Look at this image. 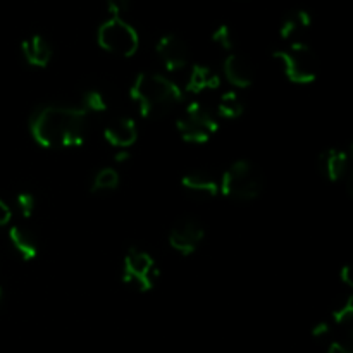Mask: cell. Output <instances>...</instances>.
<instances>
[{
  "label": "cell",
  "instance_id": "1",
  "mask_svg": "<svg viewBox=\"0 0 353 353\" xmlns=\"http://www.w3.org/2000/svg\"><path fill=\"white\" fill-rule=\"evenodd\" d=\"M86 116L85 110L76 107H41L30 121L31 137L45 148L78 147L85 141Z\"/></svg>",
  "mask_w": 353,
  "mask_h": 353
},
{
  "label": "cell",
  "instance_id": "2",
  "mask_svg": "<svg viewBox=\"0 0 353 353\" xmlns=\"http://www.w3.org/2000/svg\"><path fill=\"white\" fill-rule=\"evenodd\" d=\"M131 99L143 117H161L181 102L183 92L159 72H140L131 85Z\"/></svg>",
  "mask_w": 353,
  "mask_h": 353
},
{
  "label": "cell",
  "instance_id": "3",
  "mask_svg": "<svg viewBox=\"0 0 353 353\" xmlns=\"http://www.w3.org/2000/svg\"><path fill=\"white\" fill-rule=\"evenodd\" d=\"M221 193L233 200L257 199L264 190V174L250 161H236L224 171L219 181Z\"/></svg>",
  "mask_w": 353,
  "mask_h": 353
},
{
  "label": "cell",
  "instance_id": "4",
  "mask_svg": "<svg viewBox=\"0 0 353 353\" xmlns=\"http://www.w3.org/2000/svg\"><path fill=\"white\" fill-rule=\"evenodd\" d=\"M274 57L281 62L286 78L296 85H307L317 78L319 61L312 48L303 41H293L283 50L274 52Z\"/></svg>",
  "mask_w": 353,
  "mask_h": 353
},
{
  "label": "cell",
  "instance_id": "5",
  "mask_svg": "<svg viewBox=\"0 0 353 353\" xmlns=\"http://www.w3.org/2000/svg\"><path fill=\"white\" fill-rule=\"evenodd\" d=\"M97 41L103 50L117 57H131L140 47L138 31L123 17H110L100 24Z\"/></svg>",
  "mask_w": 353,
  "mask_h": 353
},
{
  "label": "cell",
  "instance_id": "6",
  "mask_svg": "<svg viewBox=\"0 0 353 353\" xmlns=\"http://www.w3.org/2000/svg\"><path fill=\"white\" fill-rule=\"evenodd\" d=\"M176 128L185 141L205 143L217 133L219 124H217L214 114L205 109V105H202L200 102H192L179 116Z\"/></svg>",
  "mask_w": 353,
  "mask_h": 353
},
{
  "label": "cell",
  "instance_id": "7",
  "mask_svg": "<svg viewBox=\"0 0 353 353\" xmlns=\"http://www.w3.org/2000/svg\"><path fill=\"white\" fill-rule=\"evenodd\" d=\"M123 279L126 285L148 292L159 279V269L148 252L133 247L126 252L123 261Z\"/></svg>",
  "mask_w": 353,
  "mask_h": 353
},
{
  "label": "cell",
  "instance_id": "8",
  "mask_svg": "<svg viewBox=\"0 0 353 353\" xmlns=\"http://www.w3.org/2000/svg\"><path fill=\"white\" fill-rule=\"evenodd\" d=\"M203 226L193 217H183L172 224L169 231V245L181 255H192L203 241Z\"/></svg>",
  "mask_w": 353,
  "mask_h": 353
},
{
  "label": "cell",
  "instance_id": "9",
  "mask_svg": "<svg viewBox=\"0 0 353 353\" xmlns=\"http://www.w3.org/2000/svg\"><path fill=\"white\" fill-rule=\"evenodd\" d=\"M155 52H157L161 64L168 71H181L190 62L188 45L185 43V40H181V38L172 33L159 38L157 45H155Z\"/></svg>",
  "mask_w": 353,
  "mask_h": 353
},
{
  "label": "cell",
  "instance_id": "10",
  "mask_svg": "<svg viewBox=\"0 0 353 353\" xmlns=\"http://www.w3.org/2000/svg\"><path fill=\"white\" fill-rule=\"evenodd\" d=\"M224 78L236 88H248L254 83V65L240 54H230L223 64Z\"/></svg>",
  "mask_w": 353,
  "mask_h": 353
},
{
  "label": "cell",
  "instance_id": "11",
  "mask_svg": "<svg viewBox=\"0 0 353 353\" xmlns=\"http://www.w3.org/2000/svg\"><path fill=\"white\" fill-rule=\"evenodd\" d=\"M103 137L117 150H128L138 138L137 123L131 117H119L105 128Z\"/></svg>",
  "mask_w": 353,
  "mask_h": 353
},
{
  "label": "cell",
  "instance_id": "12",
  "mask_svg": "<svg viewBox=\"0 0 353 353\" xmlns=\"http://www.w3.org/2000/svg\"><path fill=\"white\" fill-rule=\"evenodd\" d=\"M181 186L193 196L200 199H214L221 193V186L214 176L205 171H192L183 176Z\"/></svg>",
  "mask_w": 353,
  "mask_h": 353
},
{
  "label": "cell",
  "instance_id": "13",
  "mask_svg": "<svg viewBox=\"0 0 353 353\" xmlns=\"http://www.w3.org/2000/svg\"><path fill=\"white\" fill-rule=\"evenodd\" d=\"M348 159L347 152L340 148H327L319 155V171L327 181H340L345 178L348 171Z\"/></svg>",
  "mask_w": 353,
  "mask_h": 353
},
{
  "label": "cell",
  "instance_id": "14",
  "mask_svg": "<svg viewBox=\"0 0 353 353\" xmlns=\"http://www.w3.org/2000/svg\"><path fill=\"white\" fill-rule=\"evenodd\" d=\"M24 61L33 68H47L52 61V47L41 34H33L21 43Z\"/></svg>",
  "mask_w": 353,
  "mask_h": 353
},
{
  "label": "cell",
  "instance_id": "15",
  "mask_svg": "<svg viewBox=\"0 0 353 353\" xmlns=\"http://www.w3.org/2000/svg\"><path fill=\"white\" fill-rule=\"evenodd\" d=\"M310 26H312V16L305 9L292 10V12L283 17L281 26H279V37L283 40L300 41L296 38L302 37L305 31H309Z\"/></svg>",
  "mask_w": 353,
  "mask_h": 353
},
{
  "label": "cell",
  "instance_id": "16",
  "mask_svg": "<svg viewBox=\"0 0 353 353\" xmlns=\"http://www.w3.org/2000/svg\"><path fill=\"white\" fill-rule=\"evenodd\" d=\"M221 85V76L217 74V71H214L209 65H193L192 71H190L188 83H186V90L195 95L202 92H209V90L219 88Z\"/></svg>",
  "mask_w": 353,
  "mask_h": 353
},
{
  "label": "cell",
  "instance_id": "17",
  "mask_svg": "<svg viewBox=\"0 0 353 353\" xmlns=\"http://www.w3.org/2000/svg\"><path fill=\"white\" fill-rule=\"evenodd\" d=\"M9 240L23 261H33L38 255L37 238L23 226H12L9 231Z\"/></svg>",
  "mask_w": 353,
  "mask_h": 353
},
{
  "label": "cell",
  "instance_id": "18",
  "mask_svg": "<svg viewBox=\"0 0 353 353\" xmlns=\"http://www.w3.org/2000/svg\"><path fill=\"white\" fill-rule=\"evenodd\" d=\"M245 112V102L236 92H228L217 102V114L223 119H238Z\"/></svg>",
  "mask_w": 353,
  "mask_h": 353
},
{
  "label": "cell",
  "instance_id": "19",
  "mask_svg": "<svg viewBox=\"0 0 353 353\" xmlns=\"http://www.w3.org/2000/svg\"><path fill=\"white\" fill-rule=\"evenodd\" d=\"M119 172L114 168H102L93 178L92 192L100 193V192H112L119 186Z\"/></svg>",
  "mask_w": 353,
  "mask_h": 353
},
{
  "label": "cell",
  "instance_id": "20",
  "mask_svg": "<svg viewBox=\"0 0 353 353\" xmlns=\"http://www.w3.org/2000/svg\"><path fill=\"white\" fill-rule=\"evenodd\" d=\"M331 317L336 324H350L353 321V293H347L336 300L331 310Z\"/></svg>",
  "mask_w": 353,
  "mask_h": 353
},
{
  "label": "cell",
  "instance_id": "21",
  "mask_svg": "<svg viewBox=\"0 0 353 353\" xmlns=\"http://www.w3.org/2000/svg\"><path fill=\"white\" fill-rule=\"evenodd\" d=\"M81 105H83V110H85L86 114L88 112H105L107 107H109V102H107L105 95H103L102 92H99V90H90V92H86L85 95H83Z\"/></svg>",
  "mask_w": 353,
  "mask_h": 353
},
{
  "label": "cell",
  "instance_id": "22",
  "mask_svg": "<svg viewBox=\"0 0 353 353\" xmlns=\"http://www.w3.org/2000/svg\"><path fill=\"white\" fill-rule=\"evenodd\" d=\"M212 41L221 47L223 50H233L234 47V34L228 24H219L212 33Z\"/></svg>",
  "mask_w": 353,
  "mask_h": 353
},
{
  "label": "cell",
  "instance_id": "23",
  "mask_svg": "<svg viewBox=\"0 0 353 353\" xmlns=\"http://www.w3.org/2000/svg\"><path fill=\"white\" fill-rule=\"evenodd\" d=\"M16 205L19 212L23 214V217H31L37 210V196L30 192H21L16 196Z\"/></svg>",
  "mask_w": 353,
  "mask_h": 353
},
{
  "label": "cell",
  "instance_id": "24",
  "mask_svg": "<svg viewBox=\"0 0 353 353\" xmlns=\"http://www.w3.org/2000/svg\"><path fill=\"white\" fill-rule=\"evenodd\" d=\"M133 0H107V9L112 17H123L130 10Z\"/></svg>",
  "mask_w": 353,
  "mask_h": 353
},
{
  "label": "cell",
  "instance_id": "25",
  "mask_svg": "<svg viewBox=\"0 0 353 353\" xmlns=\"http://www.w3.org/2000/svg\"><path fill=\"white\" fill-rule=\"evenodd\" d=\"M340 276H341V281H343L348 288H353V257L343 265V268H341Z\"/></svg>",
  "mask_w": 353,
  "mask_h": 353
},
{
  "label": "cell",
  "instance_id": "26",
  "mask_svg": "<svg viewBox=\"0 0 353 353\" xmlns=\"http://www.w3.org/2000/svg\"><path fill=\"white\" fill-rule=\"evenodd\" d=\"M10 217H12V212H10L9 205H7L3 200H0V228H3L6 224H9Z\"/></svg>",
  "mask_w": 353,
  "mask_h": 353
},
{
  "label": "cell",
  "instance_id": "27",
  "mask_svg": "<svg viewBox=\"0 0 353 353\" xmlns=\"http://www.w3.org/2000/svg\"><path fill=\"white\" fill-rule=\"evenodd\" d=\"M327 333H330V324H327L326 321H323V323H317L316 326L312 327L314 338H323V336H326Z\"/></svg>",
  "mask_w": 353,
  "mask_h": 353
},
{
  "label": "cell",
  "instance_id": "28",
  "mask_svg": "<svg viewBox=\"0 0 353 353\" xmlns=\"http://www.w3.org/2000/svg\"><path fill=\"white\" fill-rule=\"evenodd\" d=\"M326 353H353V348L350 347V345L338 343V341H334V343L330 345V348H327Z\"/></svg>",
  "mask_w": 353,
  "mask_h": 353
},
{
  "label": "cell",
  "instance_id": "29",
  "mask_svg": "<svg viewBox=\"0 0 353 353\" xmlns=\"http://www.w3.org/2000/svg\"><path fill=\"white\" fill-rule=\"evenodd\" d=\"M128 159H130V152H128V150L117 152V155H116L117 162H124V161H128Z\"/></svg>",
  "mask_w": 353,
  "mask_h": 353
},
{
  "label": "cell",
  "instance_id": "30",
  "mask_svg": "<svg viewBox=\"0 0 353 353\" xmlns=\"http://www.w3.org/2000/svg\"><path fill=\"white\" fill-rule=\"evenodd\" d=\"M347 192H348V195H350L352 199H353V171L350 172V174H348V179H347Z\"/></svg>",
  "mask_w": 353,
  "mask_h": 353
},
{
  "label": "cell",
  "instance_id": "31",
  "mask_svg": "<svg viewBox=\"0 0 353 353\" xmlns=\"http://www.w3.org/2000/svg\"><path fill=\"white\" fill-rule=\"evenodd\" d=\"M348 341H350L348 345H350V347L353 348V326L350 327V330H348Z\"/></svg>",
  "mask_w": 353,
  "mask_h": 353
},
{
  "label": "cell",
  "instance_id": "32",
  "mask_svg": "<svg viewBox=\"0 0 353 353\" xmlns=\"http://www.w3.org/2000/svg\"><path fill=\"white\" fill-rule=\"evenodd\" d=\"M347 155H348V159H352V161H353V141L350 143V147H348Z\"/></svg>",
  "mask_w": 353,
  "mask_h": 353
},
{
  "label": "cell",
  "instance_id": "33",
  "mask_svg": "<svg viewBox=\"0 0 353 353\" xmlns=\"http://www.w3.org/2000/svg\"><path fill=\"white\" fill-rule=\"evenodd\" d=\"M0 296H2V286H0Z\"/></svg>",
  "mask_w": 353,
  "mask_h": 353
}]
</instances>
